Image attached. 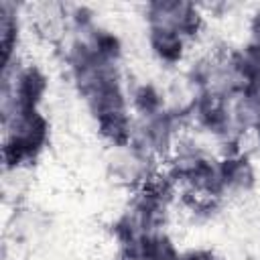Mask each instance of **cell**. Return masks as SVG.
Masks as SVG:
<instances>
[{
    "instance_id": "7a4b0ae2",
    "label": "cell",
    "mask_w": 260,
    "mask_h": 260,
    "mask_svg": "<svg viewBox=\"0 0 260 260\" xmlns=\"http://www.w3.org/2000/svg\"><path fill=\"white\" fill-rule=\"evenodd\" d=\"M185 260H219L213 252H207V250H197V252H191Z\"/></svg>"
},
{
    "instance_id": "6da1fadb",
    "label": "cell",
    "mask_w": 260,
    "mask_h": 260,
    "mask_svg": "<svg viewBox=\"0 0 260 260\" xmlns=\"http://www.w3.org/2000/svg\"><path fill=\"white\" fill-rule=\"evenodd\" d=\"M150 45L165 61H177L183 55L185 43L197 35L199 14L191 4L158 2L148 6Z\"/></svg>"
}]
</instances>
